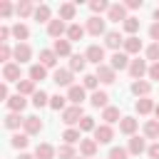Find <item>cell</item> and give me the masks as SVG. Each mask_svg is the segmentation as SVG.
Returning a JSON list of instances; mask_svg holds the SVG:
<instances>
[{
    "mask_svg": "<svg viewBox=\"0 0 159 159\" xmlns=\"http://www.w3.org/2000/svg\"><path fill=\"white\" fill-rule=\"evenodd\" d=\"M127 149H129V154H134V157H139V154H142V152H147L149 147H147V142H144V137H137V134H134V137L129 139V147H127Z\"/></svg>",
    "mask_w": 159,
    "mask_h": 159,
    "instance_id": "d6986e66",
    "label": "cell"
},
{
    "mask_svg": "<svg viewBox=\"0 0 159 159\" xmlns=\"http://www.w3.org/2000/svg\"><path fill=\"white\" fill-rule=\"evenodd\" d=\"M147 72H149V67H147V60H142V57L132 60V65H129V75H132V80H134V82H137V80H142Z\"/></svg>",
    "mask_w": 159,
    "mask_h": 159,
    "instance_id": "3957f363",
    "label": "cell"
},
{
    "mask_svg": "<svg viewBox=\"0 0 159 159\" xmlns=\"http://www.w3.org/2000/svg\"><path fill=\"white\" fill-rule=\"evenodd\" d=\"M114 139V129L109 127V124H97V129H94V142L97 144H109Z\"/></svg>",
    "mask_w": 159,
    "mask_h": 159,
    "instance_id": "7a4b0ae2",
    "label": "cell"
},
{
    "mask_svg": "<svg viewBox=\"0 0 159 159\" xmlns=\"http://www.w3.org/2000/svg\"><path fill=\"white\" fill-rule=\"evenodd\" d=\"M154 99H149V97H142V99H137V104H134V109H137V114H149V112H154Z\"/></svg>",
    "mask_w": 159,
    "mask_h": 159,
    "instance_id": "484cf974",
    "label": "cell"
},
{
    "mask_svg": "<svg viewBox=\"0 0 159 159\" xmlns=\"http://www.w3.org/2000/svg\"><path fill=\"white\" fill-rule=\"evenodd\" d=\"M55 157H57V149H55L52 144L42 142V144L35 147V159H55Z\"/></svg>",
    "mask_w": 159,
    "mask_h": 159,
    "instance_id": "5bb4252c",
    "label": "cell"
},
{
    "mask_svg": "<svg viewBox=\"0 0 159 159\" xmlns=\"http://www.w3.org/2000/svg\"><path fill=\"white\" fill-rule=\"evenodd\" d=\"M77 159H84V157H77Z\"/></svg>",
    "mask_w": 159,
    "mask_h": 159,
    "instance_id": "6125c7cd",
    "label": "cell"
},
{
    "mask_svg": "<svg viewBox=\"0 0 159 159\" xmlns=\"http://www.w3.org/2000/svg\"><path fill=\"white\" fill-rule=\"evenodd\" d=\"M67 99H70L72 104H80V107H82V102H84V87H82V84H72V87L67 89Z\"/></svg>",
    "mask_w": 159,
    "mask_h": 159,
    "instance_id": "e0dca14e",
    "label": "cell"
},
{
    "mask_svg": "<svg viewBox=\"0 0 159 159\" xmlns=\"http://www.w3.org/2000/svg\"><path fill=\"white\" fill-rule=\"evenodd\" d=\"M147 154H149V159H159V142H154V144L147 149Z\"/></svg>",
    "mask_w": 159,
    "mask_h": 159,
    "instance_id": "816d5d0a",
    "label": "cell"
},
{
    "mask_svg": "<svg viewBox=\"0 0 159 159\" xmlns=\"http://www.w3.org/2000/svg\"><path fill=\"white\" fill-rule=\"evenodd\" d=\"M10 32H12L10 27H0V42H2V45H7V37H10Z\"/></svg>",
    "mask_w": 159,
    "mask_h": 159,
    "instance_id": "11a10c76",
    "label": "cell"
},
{
    "mask_svg": "<svg viewBox=\"0 0 159 159\" xmlns=\"http://www.w3.org/2000/svg\"><path fill=\"white\" fill-rule=\"evenodd\" d=\"M137 127H139V119H134V117H122V122H119V132L129 134V137H134Z\"/></svg>",
    "mask_w": 159,
    "mask_h": 159,
    "instance_id": "ac0fdd59",
    "label": "cell"
},
{
    "mask_svg": "<svg viewBox=\"0 0 159 159\" xmlns=\"http://www.w3.org/2000/svg\"><path fill=\"white\" fill-rule=\"evenodd\" d=\"M12 15V5L7 0H0V17H10Z\"/></svg>",
    "mask_w": 159,
    "mask_h": 159,
    "instance_id": "f907efd6",
    "label": "cell"
},
{
    "mask_svg": "<svg viewBox=\"0 0 159 159\" xmlns=\"http://www.w3.org/2000/svg\"><path fill=\"white\" fill-rule=\"evenodd\" d=\"M107 20H112V22H124V20H127V7H124L122 2H114V5L107 10Z\"/></svg>",
    "mask_w": 159,
    "mask_h": 159,
    "instance_id": "52a82bcc",
    "label": "cell"
},
{
    "mask_svg": "<svg viewBox=\"0 0 159 159\" xmlns=\"http://www.w3.org/2000/svg\"><path fill=\"white\" fill-rule=\"evenodd\" d=\"M94 75H97V80H99V82H104V84H112V82L117 80V72H114L109 65H99Z\"/></svg>",
    "mask_w": 159,
    "mask_h": 159,
    "instance_id": "7c38bea8",
    "label": "cell"
},
{
    "mask_svg": "<svg viewBox=\"0 0 159 159\" xmlns=\"http://www.w3.org/2000/svg\"><path fill=\"white\" fill-rule=\"evenodd\" d=\"M82 117H84V112H82V107H80V104H72V107H67V109L62 112V122H65L67 127L80 124V122H82Z\"/></svg>",
    "mask_w": 159,
    "mask_h": 159,
    "instance_id": "6da1fadb",
    "label": "cell"
},
{
    "mask_svg": "<svg viewBox=\"0 0 159 159\" xmlns=\"http://www.w3.org/2000/svg\"><path fill=\"white\" fill-rule=\"evenodd\" d=\"M15 60H17V65H22V62H30V57H32V50H30V45L27 42H17L15 45V55H12Z\"/></svg>",
    "mask_w": 159,
    "mask_h": 159,
    "instance_id": "30bf717a",
    "label": "cell"
},
{
    "mask_svg": "<svg viewBox=\"0 0 159 159\" xmlns=\"http://www.w3.org/2000/svg\"><path fill=\"white\" fill-rule=\"evenodd\" d=\"M87 32L89 35H107V30H104V20L99 17V15H92L89 20H87Z\"/></svg>",
    "mask_w": 159,
    "mask_h": 159,
    "instance_id": "ba28073f",
    "label": "cell"
},
{
    "mask_svg": "<svg viewBox=\"0 0 159 159\" xmlns=\"http://www.w3.org/2000/svg\"><path fill=\"white\" fill-rule=\"evenodd\" d=\"M89 102H92V107H102V109H107V107H109V94L102 92V89H97V92H92Z\"/></svg>",
    "mask_w": 159,
    "mask_h": 159,
    "instance_id": "603a6c76",
    "label": "cell"
},
{
    "mask_svg": "<svg viewBox=\"0 0 159 159\" xmlns=\"http://www.w3.org/2000/svg\"><path fill=\"white\" fill-rule=\"evenodd\" d=\"M37 89H35V82L32 80H20L17 82V94H22V97H27V94H35Z\"/></svg>",
    "mask_w": 159,
    "mask_h": 159,
    "instance_id": "e575fe53",
    "label": "cell"
},
{
    "mask_svg": "<svg viewBox=\"0 0 159 159\" xmlns=\"http://www.w3.org/2000/svg\"><path fill=\"white\" fill-rule=\"evenodd\" d=\"M80 154L82 157H94L97 154V142L94 139H82L80 142Z\"/></svg>",
    "mask_w": 159,
    "mask_h": 159,
    "instance_id": "4dcf8cb0",
    "label": "cell"
},
{
    "mask_svg": "<svg viewBox=\"0 0 159 159\" xmlns=\"http://www.w3.org/2000/svg\"><path fill=\"white\" fill-rule=\"evenodd\" d=\"M154 114H157V119H159V104H157V107H154Z\"/></svg>",
    "mask_w": 159,
    "mask_h": 159,
    "instance_id": "94428289",
    "label": "cell"
},
{
    "mask_svg": "<svg viewBox=\"0 0 159 159\" xmlns=\"http://www.w3.org/2000/svg\"><path fill=\"white\" fill-rule=\"evenodd\" d=\"M32 104H35L37 109H40V107H50V94H47V92H42V89H40V92H35V94H32Z\"/></svg>",
    "mask_w": 159,
    "mask_h": 159,
    "instance_id": "f35d334b",
    "label": "cell"
},
{
    "mask_svg": "<svg viewBox=\"0 0 159 159\" xmlns=\"http://www.w3.org/2000/svg\"><path fill=\"white\" fill-rule=\"evenodd\" d=\"M52 80H55L60 87H72V70H55Z\"/></svg>",
    "mask_w": 159,
    "mask_h": 159,
    "instance_id": "ffe728a7",
    "label": "cell"
},
{
    "mask_svg": "<svg viewBox=\"0 0 159 159\" xmlns=\"http://www.w3.org/2000/svg\"><path fill=\"white\" fill-rule=\"evenodd\" d=\"M132 92L142 99V97H149V92H152V84L147 82V80H137V82H132Z\"/></svg>",
    "mask_w": 159,
    "mask_h": 159,
    "instance_id": "7402d4cb",
    "label": "cell"
},
{
    "mask_svg": "<svg viewBox=\"0 0 159 159\" xmlns=\"http://www.w3.org/2000/svg\"><path fill=\"white\" fill-rule=\"evenodd\" d=\"M149 37H152L154 42H159V22H154V25H149Z\"/></svg>",
    "mask_w": 159,
    "mask_h": 159,
    "instance_id": "db71d44e",
    "label": "cell"
},
{
    "mask_svg": "<svg viewBox=\"0 0 159 159\" xmlns=\"http://www.w3.org/2000/svg\"><path fill=\"white\" fill-rule=\"evenodd\" d=\"M147 60H152V65L159 62V42H152V45L147 47Z\"/></svg>",
    "mask_w": 159,
    "mask_h": 159,
    "instance_id": "c3c4849f",
    "label": "cell"
},
{
    "mask_svg": "<svg viewBox=\"0 0 159 159\" xmlns=\"http://www.w3.org/2000/svg\"><path fill=\"white\" fill-rule=\"evenodd\" d=\"M122 27H124V32H129V35H134V32L139 30V20H137V17H127V20L122 22Z\"/></svg>",
    "mask_w": 159,
    "mask_h": 159,
    "instance_id": "7bdbcfd3",
    "label": "cell"
},
{
    "mask_svg": "<svg viewBox=\"0 0 159 159\" xmlns=\"http://www.w3.org/2000/svg\"><path fill=\"white\" fill-rule=\"evenodd\" d=\"M84 57H87V62H94V65L99 67V65H104V62H102V60H104V47H102V45H89L87 52H84Z\"/></svg>",
    "mask_w": 159,
    "mask_h": 159,
    "instance_id": "5b68a950",
    "label": "cell"
},
{
    "mask_svg": "<svg viewBox=\"0 0 159 159\" xmlns=\"http://www.w3.org/2000/svg\"><path fill=\"white\" fill-rule=\"evenodd\" d=\"M104 45H107L109 50L119 52V45H124V37H122V32H117V30H109V32L104 35Z\"/></svg>",
    "mask_w": 159,
    "mask_h": 159,
    "instance_id": "9c48e42d",
    "label": "cell"
},
{
    "mask_svg": "<svg viewBox=\"0 0 159 159\" xmlns=\"http://www.w3.org/2000/svg\"><path fill=\"white\" fill-rule=\"evenodd\" d=\"M94 129H97V124H94V119L84 114V117H82V122H80V132H94Z\"/></svg>",
    "mask_w": 159,
    "mask_h": 159,
    "instance_id": "7dc6e473",
    "label": "cell"
},
{
    "mask_svg": "<svg viewBox=\"0 0 159 159\" xmlns=\"http://www.w3.org/2000/svg\"><path fill=\"white\" fill-rule=\"evenodd\" d=\"M84 67H87V57L84 55H72L70 57V70L72 72H82Z\"/></svg>",
    "mask_w": 159,
    "mask_h": 159,
    "instance_id": "836d02e7",
    "label": "cell"
},
{
    "mask_svg": "<svg viewBox=\"0 0 159 159\" xmlns=\"http://www.w3.org/2000/svg\"><path fill=\"white\" fill-rule=\"evenodd\" d=\"M32 17H35L37 22H47V25H50V5H37Z\"/></svg>",
    "mask_w": 159,
    "mask_h": 159,
    "instance_id": "8d00e7d4",
    "label": "cell"
},
{
    "mask_svg": "<svg viewBox=\"0 0 159 159\" xmlns=\"http://www.w3.org/2000/svg\"><path fill=\"white\" fill-rule=\"evenodd\" d=\"M112 62H109V67L117 72V70H129V65H132V60H129V55L127 52H114L112 57H109Z\"/></svg>",
    "mask_w": 159,
    "mask_h": 159,
    "instance_id": "8992f818",
    "label": "cell"
},
{
    "mask_svg": "<svg viewBox=\"0 0 159 159\" xmlns=\"http://www.w3.org/2000/svg\"><path fill=\"white\" fill-rule=\"evenodd\" d=\"M124 52L127 55H139V50H142V40L137 37V35H129V37H124Z\"/></svg>",
    "mask_w": 159,
    "mask_h": 159,
    "instance_id": "9a60e30c",
    "label": "cell"
},
{
    "mask_svg": "<svg viewBox=\"0 0 159 159\" xmlns=\"http://www.w3.org/2000/svg\"><path fill=\"white\" fill-rule=\"evenodd\" d=\"M15 55V50H10V45H0V60L7 65V60Z\"/></svg>",
    "mask_w": 159,
    "mask_h": 159,
    "instance_id": "681fc988",
    "label": "cell"
},
{
    "mask_svg": "<svg viewBox=\"0 0 159 159\" xmlns=\"http://www.w3.org/2000/svg\"><path fill=\"white\" fill-rule=\"evenodd\" d=\"M154 20H157V22H159V7H157V10H154Z\"/></svg>",
    "mask_w": 159,
    "mask_h": 159,
    "instance_id": "91938a15",
    "label": "cell"
},
{
    "mask_svg": "<svg viewBox=\"0 0 159 159\" xmlns=\"http://www.w3.org/2000/svg\"><path fill=\"white\" fill-rule=\"evenodd\" d=\"M62 139H65V144H77V142H82V132L75 127H67L62 132Z\"/></svg>",
    "mask_w": 159,
    "mask_h": 159,
    "instance_id": "f546056e",
    "label": "cell"
},
{
    "mask_svg": "<svg viewBox=\"0 0 159 159\" xmlns=\"http://www.w3.org/2000/svg\"><path fill=\"white\" fill-rule=\"evenodd\" d=\"M84 32H87V27H82V25H77V22L67 25V40H70V42L82 40V37H84Z\"/></svg>",
    "mask_w": 159,
    "mask_h": 159,
    "instance_id": "44dd1931",
    "label": "cell"
},
{
    "mask_svg": "<svg viewBox=\"0 0 159 159\" xmlns=\"http://www.w3.org/2000/svg\"><path fill=\"white\" fill-rule=\"evenodd\" d=\"M15 12H17V17H30V15H35V5L30 0H20L17 7H15Z\"/></svg>",
    "mask_w": 159,
    "mask_h": 159,
    "instance_id": "83f0119b",
    "label": "cell"
},
{
    "mask_svg": "<svg viewBox=\"0 0 159 159\" xmlns=\"http://www.w3.org/2000/svg\"><path fill=\"white\" fill-rule=\"evenodd\" d=\"M25 107H27V99H25L22 94H12V97L7 99V109H10V112H17V114H20Z\"/></svg>",
    "mask_w": 159,
    "mask_h": 159,
    "instance_id": "cb8c5ba5",
    "label": "cell"
},
{
    "mask_svg": "<svg viewBox=\"0 0 159 159\" xmlns=\"http://www.w3.org/2000/svg\"><path fill=\"white\" fill-rule=\"evenodd\" d=\"M0 99H5V102L10 99V97H7V82H2V84H0Z\"/></svg>",
    "mask_w": 159,
    "mask_h": 159,
    "instance_id": "6f0895ef",
    "label": "cell"
},
{
    "mask_svg": "<svg viewBox=\"0 0 159 159\" xmlns=\"http://www.w3.org/2000/svg\"><path fill=\"white\" fill-rule=\"evenodd\" d=\"M20 124H25V117H20L17 112H10L5 117V127L7 129H20Z\"/></svg>",
    "mask_w": 159,
    "mask_h": 159,
    "instance_id": "d590c367",
    "label": "cell"
},
{
    "mask_svg": "<svg viewBox=\"0 0 159 159\" xmlns=\"http://www.w3.org/2000/svg\"><path fill=\"white\" fill-rule=\"evenodd\" d=\"M102 119H104V124H114V122H122L119 107H107V109H102Z\"/></svg>",
    "mask_w": 159,
    "mask_h": 159,
    "instance_id": "4316f807",
    "label": "cell"
},
{
    "mask_svg": "<svg viewBox=\"0 0 159 159\" xmlns=\"http://www.w3.org/2000/svg\"><path fill=\"white\" fill-rule=\"evenodd\" d=\"M27 75H30V80H32V82H40V80H45V77H47V67H45V65H40V62H37V65H30V72H27Z\"/></svg>",
    "mask_w": 159,
    "mask_h": 159,
    "instance_id": "f1b7e54d",
    "label": "cell"
},
{
    "mask_svg": "<svg viewBox=\"0 0 159 159\" xmlns=\"http://www.w3.org/2000/svg\"><path fill=\"white\" fill-rule=\"evenodd\" d=\"M27 137H30V134H25V132L20 134V132H17V134H12V137H10V144H12L15 149H25V147H27V142H30Z\"/></svg>",
    "mask_w": 159,
    "mask_h": 159,
    "instance_id": "ab89813d",
    "label": "cell"
},
{
    "mask_svg": "<svg viewBox=\"0 0 159 159\" xmlns=\"http://www.w3.org/2000/svg\"><path fill=\"white\" fill-rule=\"evenodd\" d=\"M57 60H60V57L55 55V50H40V65H45L47 70H50V67H55V65H57Z\"/></svg>",
    "mask_w": 159,
    "mask_h": 159,
    "instance_id": "d4e9b609",
    "label": "cell"
},
{
    "mask_svg": "<svg viewBox=\"0 0 159 159\" xmlns=\"http://www.w3.org/2000/svg\"><path fill=\"white\" fill-rule=\"evenodd\" d=\"M109 7H112V5H109L107 0H92V2H89V10H92L94 15H97V12H107Z\"/></svg>",
    "mask_w": 159,
    "mask_h": 159,
    "instance_id": "b9f144b4",
    "label": "cell"
},
{
    "mask_svg": "<svg viewBox=\"0 0 159 159\" xmlns=\"http://www.w3.org/2000/svg\"><path fill=\"white\" fill-rule=\"evenodd\" d=\"M97 75H84V80H82V87L84 89H92V92H97Z\"/></svg>",
    "mask_w": 159,
    "mask_h": 159,
    "instance_id": "bcb514c9",
    "label": "cell"
},
{
    "mask_svg": "<svg viewBox=\"0 0 159 159\" xmlns=\"http://www.w3.org/2000/svg\"><path fill=\"white\" fill-rule=\"evenodd\" d=\"M52 50H55L57 57H72V42L70 40H55Z\"/></svg>",
    "mask_w": 159,
    "mask_h": 159,
    "instance_id": "2e32d148",
    "label": "cell"
},
{
    "mask_svg": "<svg viewBox=\"0 0 159 159\" xmlns=\"http://www.w3.org/2000/svg\"><path fill=\"white\" fill-rule=\"evenodd\" d=\"M47 35L50 37H55V40H62V35H67V25H65V20H50V25H47Z\"/></svg>",
    "mask_w": 159,
    "mask_h": 159,
    "instance_id": "277c9868",
    "label": "cell"
},
{
    "mask_svg": "<svg viewBox=\"0 0 159 159\" xmlns=\"http://www.w3.org/2000/svg\"><path fill=\"white\" fill-rule=\"evenodd\" d=\"M75 12H77L75 2H62L60 5V20H75Z\"/></svg>",
    "mask_w": 159,
    "mask_h": 159,
    "instance_id": "d6a6232c",
    "label": "cell"
},
{
    "mask_svg": "<svg viewBox=\"0 0 159 159\" xmlns=\"http://www.w3.org/2000/svg\"><path fill=\"white\" fill-rule=\"evenodd\" d=\"M22 129H25V134H40L42 132V119L35 117V114H30V117H25Z\"/></svg>",
    "mask_w": 159,
    "mask_h": 159,
    "instance_id": "4fadbf2b",
    "label": "cell"
},
{
    "mask_svg": "<svg viewBox=\"0 0 159 159\" xmlns=\"http://www.w3.org/2000/svg\"><path fill=\"white\" fill-rule=\"evenodd\" d=\"M109 159H129V149H124V147H112V149H109Z\"/></svg>",
    "mask_w": 159,
    "mask_h": 159,
    "instance_id": "f6af8a7d",
    "label": "cell"
},
{
    "mask_svg": "<svg viewBox=\"0 0 159 159\" xmlns=\"http://www.w3.org/2000/svg\"><path fill=\"white\" fill-rule=\"evenodd\" d=\"M17 159H35V154H27V152H22V154H20Z\"/></svg>",
    "mask_w": 159,
    "mask_h": 159,
    "instance_id": "680465c9",
    "label": "cell"
},
{
    "mask_svg": "<svg viewBox=\"0 0 159 159\" xmlns=\"http://www.w3.org/2000/svg\"><path fill=\"white\" fill-rule=\"evenodd\" d=\"M124 7H129V10H137V7H142V0H127V2H124Z\"/></svg>",
    "mask_w": 159,
    "mask_h": 159,
    "instance_id": "9f6ffc18",
    "label": "cell"
},
{
    "mask_svg": "<svg viewBox=\"0 0 159 159\" xmlns=\"http://www.w3.org/2000/svg\"><path fill=\"white\" fill-rule=\"evenodd\" d=\"M57 157H60V159H77L72 144H60V147H57Z\"/></svg>",
    "mask_w": 159,
    "mask_h": 159,
    "instance_id": "60d3db41",
    "label": "cell"
},
{
    "mask_svg": "<svg viewBox=\"0 0 159 159\" xmlns=\"http://www.w3.org/2000/svg\"><path fill=\"white\" fill-rule=\"evenodd\" d=\"M12 37H15V40H20V42H25V40L30 37V30H27V25H22V22L12 25Z\"/></svg>",
    "mask_w": 159,
    "mask_h": 159,
    "instance_id": "74e56055",
    "label": "cell"
},
{
    "mask_svg": "<svg viewBox=\"0 0 159 159\" xmlns=\"http://www.w3.org/2000/svg\"><path fill=\"white\" fill-rule=\"evenodd\" d=\"M149 80H159V62H154V65H149Z\"/></svg>",
    "mask_w": 159,
    "mask_h": 159,
    "instance_id": "f5cc1de1",
    "label": "cell"
},
{
    "mask_svg": "<svg viewBox=\"0 0 159 159\" xmlns=\"http://www.w3.org/2000/svg\"><path fill=\"white\" fill-rule=\"evenodd\" d=\"M144 137L147 139H159V119L144 122Z\"/></svg>",
    "mask_w": 159,
    "mask_h": 159,
    "instance_id": "1f68e13d",
    "label": "cell"
},
{
    "mask_svg": "<svg viewBox=\"0 0 159 159\" xmlns=\"http://www.w3.org/2000/svg\"><path fill=\"white\" fill-rule=\"evenodd\" d=\"M2 80L5 82H20V65L17 62H7L2 67Z\"/></svg>",
    "mask_w": 159,
    "mask_h": 159,
    "instance_id": "8fae6325",
    "label": "cell"
},
{
    "mask_svg": "<svg viewBox=\"0 0 159 159\" xmlns=\"http://www.w3.org/2000/svg\"><path fill=\"white\" fill-rule=\"evenodd\" d=\"M65 99H67V97H62V94H52V97H50V107L65 112V109H67V107H65Z\"/></svg>",
    "mask_w": 159,
    "mask_h": 159,
    "instance_id": "ee69618b",
    "label": "cell"
}]
</instances>
